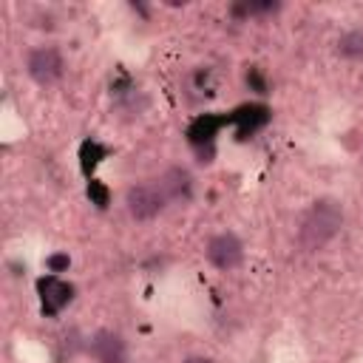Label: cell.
<instances>
[{"label":"cell","instance_id":"cell-6","mask_svg":"<svg viewBox=\"0 0 363 363\" xmlns=\"http://www.w3.org/2000/svg\"><path fill=\"white\" fill-rule=\"evenodd\" d=\"M91 354L99 360V363H122L125 360V340L116 335V332H96L94 340H91Z\"/></svg>","mask_w":363,"mask_h":363},{"label":"cell","instance_id":"cell-14","mask_svg":"<svg viewBox=\"0 0 363 363\" xmlns=\"http://www.w3.org/2000/svg\"><path fill=\"white\" fill-rule=\"evenodd\" d=\"M68 264H71L68 255H51L48 258V269L51 272H62V269H68Z\"/></svg>","mask_w":363,"mask_h":363},{"label":"cell","instance_id":"cell-2","mask_svg":"<svg viewBox=\"0 0 363 363\" xmlns=\"http://www.w3.org/2000/svg\"><path fill=\"white\" fill-rule=\"evenodd\" d=\"M125 204H128L130 218H136V221H150V218H156V216L164 210L167 199H164V193L159 190V184H133V187L125 193Z\"/></svg>","mask_w":363,"mask_h":363},{"label":"cell","instance_id":"cell-7","mask_svg":"<svg viewBox=\"0 0 363 363\" xmlns=\"http://www.w3.org/2000/svg\"><path fill=\"white\" fill-rule=\"evenodd\" d=\"M227 122H235V125H238V136L247 139L250 133H255L261 125L269 122V108H267V105H244V108L233 111V113L227 116Z\"/></svg>","mask_w":363,"mask_h":363},{"label":"cell","instance_id":"cell-9","mask_svg":"<svg viewBox=\"0 0 363 363\" xmlns=\"http://www.w3.org/2000/svg\"><path fill=\"white\" fill-rule=\"evenodd\" d=\"M224 122H227V116H213V113H204V116L193 119L190 128H187V139H190V145H196V147L210 145L213 136L218 133V128H221Z\"/></svg>","mask_w":363,"mask_h":363},{"label":"cell","instance_id":"cell-12","mask_svg":"<svg viewBox=\"0 0 363 363\" xmlns=\"http://www.w3.org/2000/svg\"><path fill=\"white\" fill-rule=\"evenodd\" d=\"M88 199H91L96 207H108V201H111V193H108V187H105L102 182L91 179V182H88Z\"/></svg>","mask_w":363,"mask_h":363},{"label":"cell","instance_id":"cell-11","mask_svg":"<svg viewBox=\"0 0 363 363\" xmlns=\"http://www.w3.org/2000/svg\"><path fill=\"white\" fill-rule=\"evenodd\" d=\"M337 51L346 60H363V31H346L337 40Z\"/></svg>","mask_w":363,"mask_h":363},{"label":"cell","instance_id":"cell-8","mask_svg":"<svg viewBox=\"0 0 363 363\" xmlns=\"http://www.w3.org/2000/svg\"><path fill=\"white\" fill-rule=\"evenodd\" d=\"M156 184H159V190L164 193L167 201H184V199H190V187H193V184H190V173L182 170V167L164 170Z\"/></svg>","mask_w":363,"mask_h":363},{"label":"cell","instance_id":"cell-1","mask_svg":"<svg viewBox=\"0 0 363 363\" xmlns=\"http://www.w3.org/2000/svg\"><path fill=\"white\" fill-rule=\"evenodd\" d=\"M343 224V210L335 199H320L309 207V213L301 221L298 230V241L303 250H320L326 241H332L337 235Z\"/></svg>","mask_w":363,"mask_h":363},{"label":"cell","instance_id":"cell-5","mask_svg":"<svg viewBox=\"0 0 363 363\" xmlns=\"http://www.w3.org/2000/svg\"><path fill=\"white\" fill-rule=\"evenodd\" d=\"M37 289H40V301H43V312H45V315H57V312L74 298V286L65 284V281H60L57 275L40 278Z\"/></svg>","mask_w":363,"mask_h":363},{"label":"cell","instance_id":"cell-3","mask_svg":"<svg viewBox=\"0 0 363 363\" xmlns=\"http://www.w3.org/2000/svg\"><path fill=\"white\" fill-rule=\"evenodd\" d=\"M26 71L34 82L40 85H54L60 77H62V57L57 48L51 45H43V48H34L26 60Z\"/></svg>","mask_w":363,"mask_h":363},{"label":"cell","instance_id":"cell-13","mask_svg":"<svg viewBox=\"0 0 363 363\" xmlns=\"http://www.w3.org/2000/svg\"><path fill=\"white\" fill-rule=\"evenodd\" d=\"M247 82H250V85H252L258 94H264V91H267V82H264V77H261L255 68H250V74H247Z\"/></svg>","mask_w":363,"mask_h":363},{"label":"cell","instance_id":"cell-15","mask_svg":"<svg viewBox=\"0 0 363 363\" xmlns=\"http://www.w3.org/2000/svg\"><path fill=\"white\" fill-rule=\"evenodd\" d=\"M184 363H213V360L210 357H187Z\"/></svg>","mask_w":363,"mask_h":363},{"label":"cell","instance_id":"cell-10","mask_svg":"<svg viewBox=\"0 0 363 363\" xmlns=\"http://www.w3.org/2000/svg\"><path fill=\"white\" fill-rule=\"evenodd\" d=\"M105 156H108V150H105L99 142H94V139L82 142V147H79V167H82V173L91 176V170H94Z\"/></svg>","mask_w":363,"mask_h":363},{"label":"cell","instance_id":"cell-4","mask_svg":"<svg viewBox=\"0 0 363 363\" xmlns=\"http://www.w3.org/2000/svg\"><path fill=\"white\" fill-rule=\"evenodd\" d=\"M244 258V247L238 241V235L233 233H218L207 241V261L216 269H235Z\"/></svg>","mask_w":363,"mask_h":363}]
</instances>
